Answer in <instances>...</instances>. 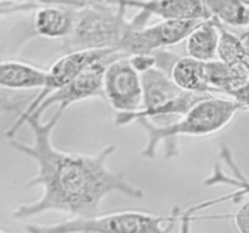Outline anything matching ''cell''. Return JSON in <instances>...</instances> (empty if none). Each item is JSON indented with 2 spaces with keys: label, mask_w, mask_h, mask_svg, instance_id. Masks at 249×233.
<instances>
[{
  "label": "cell",
  "mask_w": 249,
  "mask_h": 233,
  "mask_svg": "<svg viewBox=\"0 0 249 233\" xmlns=\"http://www.w3.org/2000/svg\"><path fill=\"white\" fill-rule=\"evenodd\" d=\"M216 19L202 21L195 27L185 39L187 56L203 62L218 60V46L220 31Z\"/></svg>",
  "instance_id": "12"
},
{
  "label": "cell",
  "mask_w": 249,
  "mask_h": 233,
  "mask_svg": "<svg viewBox=\"0 0 249 233\" xmlns=\"http://www.w3.org/2000/svg\"><path fill=\"white\" fill-rule=\"evenodd\" d=\"M214 1H216V0H203V2L206 4V6H208V5H211L212 2H214Z\"/></svg>",
  "instance_id": "21"
},
{
  "label": "cell",
  "mask_w": 249,
  "mask_h": 233,
  "mask_svg": "<svg viewBox=\"0 0 249 233\" xmlns=\"http://www.w3.org/2000/svg\"><path fill=\"white\" fill-rule=\"evenodd\" d=\"M182 211L178 206L167 216L126 210L106 215L75 216L53 225H28L26 233H172Z\"/></svg>",
  "instance_id": "4"
},
{
  "label": "cell",
  "mask_w": 249,
  "mask_h": 233,
  "mask_svg": "<svg viewBox=\"0 0 249 233\" xmlns=\"http://www.w3.org/2000/svg\"><path fill=\"white\" fill-rule=\"evenodd\" d=\"M192 221L189 217H185L180 221V233H191Z\"/></svg>",
  "instance_id": "19"
},
{
  "label": "cell",
  "mask_w": 249,
  "mask_h": 233,
  "mask_svg": "<svg viewBox=\"0 0 249 233\" xmlns=\"http://www.w3.org/2000/svg\"><path fill=\"white\" fill-rule=\"evenodd\" d=\"M125 7L136 9L147 17L162 21L201 22L213 18L203 0H117Z\"/></svg>",
  "instance_id": "10"
},
{
  "label": "cell",
  "mask_w": 249,
  "mask_h": 233,
  "mask_svg": "<svg viewBox=\"0 0 249 233\" xmlns=\"http://www.w3.org/2000/svg\"><path fill=\"white\" fill-rule=\"evenodd\" d=\"M38 7L34 10V33L48 39L65 40L74 27L78 5L77 0H36Z\"/></svg>",
  "instance_id": "9"
},
{
  "label": "cell",
  "mask_w": 249,
  "mask_h": 233,
  "mask_svg": "<svg viewBox=\"0 0 249 233\" xmlns=\"http://www.w3.org/2000/svg\"><path fill=\"white\" fill-rule=\"evenodd\" d=\"M45 69L16 60H0V87L12 91L40 89Z\"/></svg>",
  "instance_id": "11"
},
{
  "label": "cell",
  "mask_w": 249,
  "mask_h": 233,
  "mask_svg": "<svg viewBox=\"0 0 249 233\" xmlns=\"http://www.w3.org/2000/svg\"><path fill=\"white\" fill-rule=\"evenodd\" d=\"M236 228L240 233H249V201L238 208L232 215Z\"/></svg>",
  "instance_id": "17"
},
{
  "label": "cell",
  "mask_w": 249,
  "mask_h": 233,
  "mask_svg": "<svg viewBox=\"0 0 249 233\" xmlns=\"http://www.w3.org/2000/svg\"><path fill=\"white\" fill-rule=\"evenodd\" d=\"M219 31H220V39L218 46V60L228 65L246 61L245 48L241 38L226 29L223 23H219Z\"/></svg>",
  "instance_id": "14"
},
{
  "label": "cell",
  "mask_w": 249,
  "mask_h": 233,
  "mask_svg": "<svg viewBox=\"0 0 249 233\" xmlns=\"http://www.w3.org/2000/svg\"><path fill=\"white\" fill-rule=\"evenodd\" d=\"M104 94L117 113H133L142 107V79L128 56H118L107 65Z\"/></svg>",
  "instance_id": "7"
},
{
  "label": "cell",
  "mask_w": 249,
  "mask_h": 233,
  "mask_svg": "<svg viewBox=\"0 0 249 233\" xmlns=\"http://www.w3.org/2000/svg\"><path fill=\"white\" fill-rule=\"evenodd\" d=\"M66 108L57 111L48 121L31 116L26 123L33 133L32 143L10 138V146L34 160L36 175L26 188L41 187L38 200L22 204L14 211L17 220L33 217L46 211H62L75 216H92L100 210L102 200L111 193H121L133 199H142L143 191L108 167V159L116 146L108 145L95 154L63 152L53 143V133Z\"/></svg>",
  "instance_id": "1"
},
{
  "label": "cell",
  "mask_w": 249,
  "mask_h": 233,
  "mask_svg": "<svg viewBox=\"0 0 249 233\" xmlns=\"http://www.w3.org/2000/svg\"><path fill=\"white\" fill-rule=\"evenodd\" d=\"M170 77L175 84L184 91L197 94H215L209 83L207 62L190 56L179 57L175 61Z\"/></svg>",
  "instance_id": "13"
},
{
  "label": "cell",
  "mask_w": 249,
  "mask_h": 233,
  "mask_svg": "<svg viewBox=\"0 0 249 233\" xmlns=\"http://www.w3.org/2000/svg\"><path fill=\"white\" fill-rule=\"evenodd\" d=\"M122 55H124V53L116 52L114 55L109 56V57L105 58V60H101L99 61V62H95L94 65L89 66L87 69L83 70L78 77H75L74 79L71 83H68L66 86H63L62 89L57 90L56 92L51 94L50 96L46 97L31 116H41L44 112H45L49 107L53 106V104H57V106H61L63 107V108L67 109L71 104L75 103V102H80L89 99H105V70H106L107 65H108L113 58ZM24 123H26V121H24Z\"/></svg>",
  "instance_id": "8"
},
{
  "label": "cell",
  "mask_w": 249,
  "mask_h": 233,
  "mask_svg": "<svg viewBox=\"0 0 249 233\" xmlns=\"http://www.w3.org/2000/svg\"><path fill=\"white\" fill-rule=\"evenodd\" d=\"M247 2H248V4H249V0H247Z\"/></svg>",
  "instance_id": "23"
},
{
  "label": "cell",
  "mask_w": 249,
  "mask_h": 233,
  "mask_svg": "<svg viewBox=\"0 0 249 233\" xmlns=\"http://www.w3.org/2000/svg\"><path fill=\"white\" fill-rule=\"evenodd\" d=\"M0 233H6V232H5V231H2V230H0Z\"/></svg>",
  "instance_id": "22"
},
{
  "label": "cell",
  "mask_w": 249,
  "mask_h": 233,
  "mask_svg": "<svg viewBox=\"0 0 249 233\" xmlns=\"http://www.w3.org/2000/svg\"><path fill=\"white\" fill-rule=\"evenodd\" d=\"M24 99L19 91L2 89L0 87V116L15 112L23 104Z\"/></svg>",
  "instance_id": "15"
},
{
  "label": "cell",
  "mask_w": 249,
  "mask_h": 233,
  "mask_svg": "<svg viewBox=\"0 0 249 233\" xmlns=\"http://www.w3.org/2000/svg\"><path fill=\"white\" fill-rule=\"evenodd\" d=\"M129 61L133 67L138 70L140 74L157 67V56L156 53H138V55L128 56Z\"/></svg>",
  "instance_id": "16"
},
{
  "label": "cell",
  "mask_w": 249,
  "mask_h": 233,
  "mask_svg": "<svg viewBox=\"0 0 249 233\" xmlns=\"http://www.w3.org/2000/svg\"><path fill=\"white\" fill-rule=\"evenodd\" d=\"M126 9L117 0H92L78 5L74 27L63 40V50L118 51L131 27Z\"/></svg>",
  "instance_id": "3"
},
{
  "label": "cell",
  "mask_w": 249,
  "mask_h": 233,
  "mask_svg": "<svg viewBox=\"0 0 249 233\" xmlns=\"http://www.w3.org/2000/svg\"><path fill=\"white\" fill-rule=\"evenodd\" d=\"M119 52L117 50H79L66 52L62 57L57 58L48 69H45V79L43 86L36 96L24 107L22 113L14 124L6 131L7 138H12L15 133L24 125L26 119L38 108L39 104L48 96L62 89L63 86L72 82L75 77L80 74L89 66L95 62L105 60L109 56Z\"/></svg>",
  "instance_id": "5"
},
{
  "label": "cell",
  "mask_w": 249,
  "mask_h": 233,
  "mask_svg": "<svg viewBox=\"0 0 249 233\" xmlns=\"http://www.w3.org/2000/svg\"><path fill=\"white\" fill-rule=\"evenodd\" d=\"M236 100L212 96L195 104L187 113L169 124H155L147 119L138 120L147 133V143L143 147L142 157L155 158L158 145L164 142L167 157L177 154V142L180 136H207L223 130L241 111Z\"/></svg>",
  "instance_id": "2"
},
{
  "label": "cell",
  "mask_w": 249,
  "mask_h": 233,
  "mask_svg": "<svg viewBox=\"0 0 249 233\" xmlns=\"http://www.w3.org/2000/svg\"><path fill=\"white\" fill-rule=\"evenodd\" d=\"M198 23L199 22L191 21H160L152 26L143 27H135L131 23L118 51L126 56H131L164 50L185 41Z\"/></svg>",
  "instance_id": "6"
},
{
  "label": "cell",
  "mask_w": 249,
  "mask_h": 233,
  "mask_svg": "<svg viewBox=\"0 0 249 233\" xmlns=\"http://www.w3.org/2000/svg\"><path fill=\"white\" fill-rule=\"evenodd\" d=\"M0 1H9V2H18V1H24V0H0ZM79 2H88L92 1V0H77Z\"/></svg>",
  "instance_id": "20"
},
{
  "label": "cell",
  "mask_w": 249,
  "mask_h": 233,
  "mask_svg": "<svg viewBox=\"0 0 249 233\" xmlns=\"http://www.w3.org/2000/svg\"><path fill=\"white\" fill-rule=\"evenodd\" d=\"M231 97H233V100H236L240 103L241 108L249 111V84L238 91L233 92Z\"/></svg>",
  "instance_id": "18"
}]
</instances>
